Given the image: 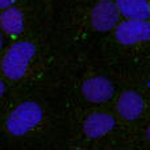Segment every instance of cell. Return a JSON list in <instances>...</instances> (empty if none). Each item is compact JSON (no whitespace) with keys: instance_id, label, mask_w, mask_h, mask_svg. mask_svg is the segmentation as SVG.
<instances>
[{"instance_id":"6da1fadb","label":"cell","mask_w":150,"mask_h":150,"mask_svg":"<svg viewBox=\"0 0 150 150\" xmlns=\"http://www.w3.org/2000/svg\"><path fill=\"white\" fill-rule=\"evenodd\" d=\"M36 55V46L29 41H20L13 44L1 59L3 74L11 80H20L28 73L30 61Z\"/></svg>"},{"instance_id":"7a4b0ae2","label":"cell","mask_w":150,"mask_h":150,"mask_svg":"<svg viewBox=\"0 0 150 150\" xmlns=\"http://www.w3.org/2000/svg\"><path fill=\"white\" fill-rule=\"evenodd\" d=\"M44 111L36 101H24L9 113L5 122L7 130L12 136L21 137L38 127L42 121Z\"/></svg>"},{"instance_id":"3957f363","label":"cell","mask_w":150,"mask_h":150,"mask_svg":"<svg viewBox=\"0 0 150 150\" xmlns=\"http://www.w3.org/2000/svg\"><path fill=\"white\" fill-rule=\"evenodd\" d=\"M113 30L117 42L124 46H134V45L149 41L150 38L149 20L120 21Z\"/></svg>"},{"instance_id":"277c9868","label":"cell","mask_w":150,"mask_h":150,"mask_svg":"<svg viewBox=\"0 0 150 150\" xmlns=\"http://www.w3.org/2000/svg\"><path fill=\"white\" fill-rule=\"evenodd\" d=\"M120 13L115 1L112 0H99L91 9V25L96 32L113 30L120 23Z\"/></svg>"},{"instance_id":"5b68a950","label":"cell","mask_w":150,"mask_h":150,"mask_svg":"<svg viewBox=\"0 0 150 150\" xmlns=\"http://www.w3.org/2000/svg\"><path fill=\"white\" fill-rule=\"evenodd\" d=\"M82 93L86 100L91 103H105L113 96L115 86L104 76H92L83 82Z\"/></svg>"},{"instance_id":"8992f818","label":"cell","mask_w":150,"mask_h":150,"mask_svg":"<svg viewBox=\"0 0 150 150\" xmlns=\"http://www.w3.org/2000/svg\"><path fill=\"white\" fill-rule=\"evenodd\" d=\"M116 125V120L112 115L105 112H93L88 115L83 122V133L88 138H100L112 132Z\"/></svg>"},{"instance_id":"52a82bcc","label":"cell","mask_w":150,"mask_h":150,"mask_svg":"<svg viewBox=\"0 0 150 150\" xmlns=\"http://www.w3.org/2000/svg\"><path fill=\"white\" fill-rule=\"evenodd\" d=\"M117 113L125 120H137L145 109V101L138 92L132 90L124 91L116 103Z\"/></svg>"},{"instance_id":"ba28073f","label":"cell","mask_w":150,"mask_h":150,"mask_svg":"<svg viewBox=\"0 0 150 150\" xmlns=\"http://www.w3.org/2000/svg\"><path fill=\"white\" fill-rule=\"evenodd\" d=\"M115 4L127 20H149L150 17L148 0H115Z\"/></svg>"},{"instance_id":"9c48e42d","label":"cell","mask_w":150,"mask_h":150,"mask_svg":"<svg viewBox=\"0 0 150 150\" xmlns=\"http://www.w3.org/2000/svg\"><path fill=\"white\" fill-rule=\"evenodd\" d=\"M0 30L9 36H18L24 30V13L16 7H11L0 13Z\"/></svg>"},{"instance_id":"30bf717a","label":"cell","mask_w":150,"mask_h":150,"mask_svg":"<svg viewBox=\"0 0 150 150\" xmlns=\"http://www.w3.org/2000/svg\"><path fill=\"white\" fill-rule=\"evenodd\" d=\"M16 1H17V0H0V9L4 11V9H7V8L13 7Z\"/></svg>"},{"instance_id":"8fae6325","label":"cell","mask_w":150,"mask_h":150,"mask_svg":"<svg viewBox=\"0 0 150 150\" xmlns=\"http://www.w3.org/2000/svg\"><path fill=\"white\" fill-rule=\"evenodd\" d=\"M4 93H5V83L0 79V98H1Z\"/></svg>"},{"instance_id":"7c38bea8","label":"cell","mask_w":150,"mask_h":150,"mask_svg":"<svg viewBox=\"0 0 150 150\" xmlns=\"http://www.w3.org/2000/svg\"><path fill=\"white\" fill-rule=\"evenodd\" d=\"M3 45H4V37H3V32L0 30V50L3 49Z\"/></svg>"},{"instance_id":"4fadbf2b","label":"cell","mask_w":150,"mask_h":150,"mask_svg":"<svg viewBox=\"0 0 150 150\" xmlns=\"http://www.w3.org/2000/svg\"><path fill=\"white\" fill-rule=\"evenodd\" d=\"M74 150H78V149H74Z\"/></svg>"}]
</instances>
